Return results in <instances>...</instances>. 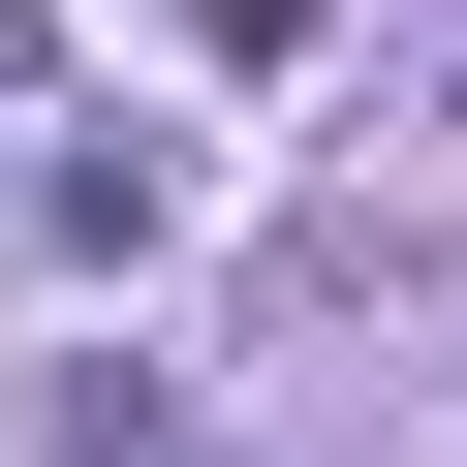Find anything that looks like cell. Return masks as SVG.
Segmentation results:
<instances>
[{"mask_svg": "<svg viewBox=\"0 0 467 467\" xmlns=\"http://www.w3.org/2000/svg\"><path fill=\"white\" fill-rule=\"evenodd\" d=\"M0 63H32V0H0Z\"/></svg>", "mask_w": 467, "mask_h": 467, "instance_id": "obj_1", "label": "cell"}, {"mask_svg": "<svg viewBox=\"0 0 467 467\" xmlns=\"http://www.w3.org/2000/svg\"><path fill=\"white\" fill-rule=\"evenodd\" d=\"M436 32H467V0H436Z\"/></svg>", "mask_w": 467, "mask_h": 467, "instance_id": "obj_2", "label": "cell"}]
</instances>
